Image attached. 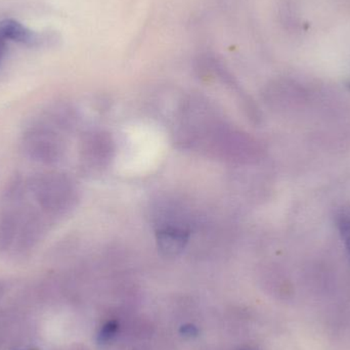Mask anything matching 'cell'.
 I'll return each instance as SVG.
<instances>
[{
	"instance_id": "1",
	"label": "cell",
	"mask_w": 350,
	"mask_h": 350,
	"mask_svg": "<svg viewBox=\"0 0 350 350\" xmlns=\"http://www.w3.org/2000/svg\"><path fill=\"white\" fill-rule=\"evenodd\" d=\"M29 195L53 224L71 213L79 201L73 179L61 172H41L26 178Z\"/></svg>"
},
{
	"instance_id": "2",
	"label": "cell",
	"mask_w": 350,
	"mask_h": 350,
	"mask_svg": "<svg viewBox=\"0 0 350 350\" xmlns=\"http://www.w3.org/2000/svg\"><path fill=\"white\" fill-rule=\"evenodd\" d=\"M21 148L27 158L42 165L59 163L67 151L63 133L41 117H37L25 129Z\"/></svg>"
},
{
	"instance_id": "3",
	"label": "cell",
	"mask_w": 350,
	"mask_h": 350,
	"mask_svg": "<svg viewBox=\"0 0 350 350\" xmlns=\"http://www.w3.org/2000/svg\"><path fill=\"white\" fill-rule=\"evenodd\" d=\"M29 200L26 178H12L0 198V252L12 251Z\"/></svg>"
},
{
	"instance_id": "4",
	"label": "cell",
	"mask_w": 350,
	"mask_h": 350,
	"mask_svg": "<svg viewBox=\"0 0 350 350\" xmlns=\"http://www.w3.org/2000/svg\"><path fill=\"white\" fill-rule=\"evenodd\" d=\"M114 152V142L109 133L100 131H88L81 141L80 159L86 168L102 170L109 165Z\"/></svg>"
},
{
	"instance_id": "5",
	"label": "cell",
	"mask_w": 350,
	"mask_h": 350,
	"mask_svg": "<svg viewBox=\"0 0 350 350\" xmlns=\"http://www.w3.org/2000/svg\"><path fill=\"white\" fill-rule=\"evenodd\" d=\"M189 226L185 220L157 224L156 241L160 252L167 257L178 256L189 243Z\"/></svg>"
},
{
	"instance_id": "6",
	"label": "cell",
	"mask_w": 350,
	"mask_h": 350,
	"mask_svg": "<svg viewBox=\"0 0 350 350\" xmlns=\"http://www.w3.org/2000/svg\"><path fill=\"white\" fill-rule=\"evenodd\" d=\"M0 38L28 47H40L53 40L49 35L37 33L14 18L0 21Z\"/></svg>"
},
{
	"instance_id": "7",
	"label": "cell",
	"mask_w": 350,
	"mask_h": 350,
	"mask_svg": "<svg viewBox=\"0 0 350 350\" xmlns=\"http://www.w3.org/2000/svg\"><path fill=\"white\" fill-rule=\"evenodd\" d=\"M118 324L115 321H111V322L107 323L102 330H100V334H98V342L100 345H105L108 343L109 341L112 340L115 336H116L117 332H118Z\"/></svg>"
},
{
	"instance_id": "8",
	"label": "cell",
	"mask_w": 350,
	"mask_h": 350,
	"mask_svg": "<svg viewBox=\"0 0 350 350\" xmlns=\"http://www.w3.org/2000/svg\"><path fill=\"white\" fill-rule=\"evenodd\" d=\"M339 230H340L341 236H342L343 242L349 251L350 255V218L347 215H342L339 218Z\"/></svg>"
},
{
	"instance_id": "9",
	"label": "cell",
	"mask_w": 350,
	"mask_h": 350,
	"mask_svg": "<svg viewBox=\"0 0 350 350\" xmlns=\"http://www.w3.org/2000/svg\"><path fill=\"white\" fill-rule=\"evenodd\" d=\"M180 331L185 336L187 337H195L198 334L197 328L193 325H185V326L181 327Z\"/></svg>"
}]
</instances>
